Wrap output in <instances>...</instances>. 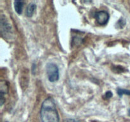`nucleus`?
I'll return each mask as SVG.
<instances>
[{
	"label": "nucleus",
	"instance_id": "f257e3e1",
	"mask_svg": "<svg viewBox=\"0 0 130 122\" xmlns=\"http://www.w3.org/2000/svg\"><path fill=\"white\" fill-rule=\"evenodd\" d=\"M40 115L41 122H59V115L53 98L50 97L43 101Z\"/></svg>",
	"mask_w": 130,
	"mask_h": 122
},
{
	"label": "nucleus",
	"instance_id": "f03ea898",
	"mask_svg": "<svg viewBox=\"0 0 130 122\" xmlns=\"http://www.w3.org/2000/svg\"><path fill=\"white\" fill-rule=\"evenodd\" d=\"M46 69L48 80L50 82L54 83L59 80V69L55 64L52 62L48 63Z\"/></svg>",
	"mask_w": 130,
	"mask_h": 122
},
{
	"label": "nucleus",
	"instance_id": "7ed1b4c3",
	"mask_svg": "<svg viewBox=\"0 0 130 122\" xmlns=\"http://www.w3.org/2000/svg\"><path fill=\"white\" fill-rule=\"evenodd\" d=\"M0 27H1V33L3 36L8 37L11 35L12 30L10 24L8 22L6 17L4 15H1L0 18Z\"/></svg>",
	"mask_w": 130,
	"mask_h": 122
},
{
	"label": "nucleus",
	"instance_id": "20e7f679",
	"mask_svg": "<svg viewBox=\"0 0 130 122\" xmlns=\"http://www.w3.org/2000/svg\"><path fill=\"white\" fill-rule=\"evenodd\" d=\"M96 20L98 24L100 25H105L109 22L110 15L109 13L105 11H98L96 13Z\"/></svg>",
	"mask_w": 130,
	"mask_h": 122
},
{
	"label": "nucleus",
	"instance_id": "39448f33",
	"mask_svg": "<svg viewBox=\"0 0 130 122\" xmlns=\"http://www.w3.org/2000/svg\"><path fill=\"white\" fill-rule=\"evenodd\" d=\"M36 9V5L34 4V3H30L27 6L26 10H25V15L28 17H31L34 14Z\"/></svg>",
	"mask_w": 130,
	"mask_h": 122
},
{
	"label": "nucleus",
	"instance_id": "423d86ee",
	"mask_svg": "<svg viewBox=\"0 0 130 122\" xmlns=\"http://www.w3.org/2000/svg\"><path fill=\"white\" fill-rule=\"evenodd\" d=\"M24 1H14V8L15 11L18 15H21L22 12L23 7H24Z\"/></svg>",
	"mask_w": 130,
	"mask_h": 122
},
{
	"label": "nucleus",
	"instance_id": "0eeeda50",
	"mask_svg": "<svg viewBox=\"0 0 130 122\" xmlns=\"http://www.w3.org/2000/svg\"><path fill=\"white\" fill-rule=\"evenodd\" d=\"M0 97H5L4 95L6 94H7L8 88V85H6V82L5 81H2L1 82L0 85Z\"/></svg>",
	"mask_w": 130,
	"mask_h": 122
},
{
	"label": "nucleus",
	"instance_id": "6e6552de",
	"mask_svg": "<svg viewBox=\"0 0 130 122\" xmlns=\"http://www.w3.org/2000/svg\"><path fill=\"white\" fill-rule=\"evenodd\" d=\"M117 93H118V95L119 97H122L123 95H130V90H125V89H122V88H118L117 90Z\"/></svg>",
	"mask_w": 130,
	"mask_h": 122
},
{
	"label": "nucleus",
	"instance_id": "1a4fd4ad",
	"mask_svg": "<svg viewBox=\"0 0 130 122\" xmlns=\"http://www.w3.org/2000/svg\"><path fill=\"white\" fill-rule=\"evenodd\" d=\"M126 24V21L124 19H121L120 20H118V23H117V25L118 27H119V28H123V27Z\"/></svg>",
	"mask_w": 130,
	"mask_h": 122
},
{
	"label": "nucleus",
	"instance_id": "9d476101",
	"mask_svg": "<svg viewBox=\"0 0 130 122\" xmlns=\"http://www.w3.org/2000/svg\"><path fill=\"white\" fill-rule=\"evenodd\" d=\"M112 95L113 94L112 93V92L107 91L105 92V94H104V96H103V98H104V99H105V100H107V99H110V98L112 97Z\"/></svg>",
	"mask_w": 130,
	"mask_h": 122
},
{
	"label": "nucleus",
	"instance_id": "9b49d317",
	"mask_svg": "<svg viewBox=\"0 0 130 122\" xmlns=\"http://www.w3.org/2000/svg\"><path fill=\"white\" fill-rule=\"evenodd\" d=\"M62 122H81L79 119H74V118H67L64 119Z\"/></svg>",
	"mask_w": 130,
	"mask_h": 122
},
{
	"label": "nucleus",
	"instance_id": "f8f14e48",
	"mask_svg": "<svg viewBox=\"0 0 130 122\" xmlns=\"http://www.w3.org/2000/svg\"><path fill=\"white\" fill-rule=\"evenodd\" d=\"M129 115L130 116V109H129Z\"/></svg>",
	"mask_w": 130,
	"mask_h": 122
}]
</instances>
